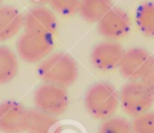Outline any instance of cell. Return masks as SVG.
I'll use <instances>...</instances> for the list:
<instances>
[{"instance_id": "cell-11", "label": "cell", "mask_w": 154, "mask_h": 133, "mask_svg": "<svg viewBox=\"0 0 154 133\" xmlns=\"http://www.w3.org/2000/svg\"><path fill=\"white\" fill-rule=\"evenodd\" d=\"M24 16L14 6H0V41L13 38L23 27Z\"/></svg>"}, {"instance_id": "cell-18", "label": "cell", "mask_w": 154, "mask_h": 133, "mask_svg": "<svg viewBox=\"0 0 154 133\" xmlns=\"http://www.w3.org/2000/svg\"><path fill=\"white\" fill-rule=\"evenodd\" d=\"M48 4L58 14L71 16L79 13L80 0H49Z\"/></svg>"}, {"instance_id": "cell-15", "label": "cell", "mask_w": 154, "mask_h": 133, "mask_svg": "<svg viewBox=\"0 0 154 133\" xmlns=\"http://www.w3.org/2000/svg\"><path fill=\"white\" fill-rule=\"evenodd\" d=\"M135 23L142 33L154 37V2H145L138 6L135 13Z\"/></svg>"}, {"instance_id": "cell-16", "label": "cell", "mask_w": 154, "mask_h": 133, "mask_svg": "<svg viewBox=\"0 0 154 133\" xmlns=\"http://www.w3.org/2000/svg\"><path fill=\"white\" fill-rule=\"evenodd\" d=\"M98 133H133L132 123L122 117H110L101 123Z\"/></svg>"}, {"instance_id": "cell-13", "label": "cell", "mask_w": 154, "mask_h": 133, "mask_svg": "<svg viewBox=\"0 0 154 133\" xmlns=\"http://www.w3.org/2000/svg\"><path fill=\"white\" fill-rule=\"evenodd\" d=\"M112 7V0H80L79 13L83 20L97 23Z\"/></svg>"}, {"instance_id": "cell-10", "label": "cell", "mask_w": 154, "mask_h": 133, "mask_svg": "<svg viewBox=\"0 0 154 133\" xmlns=\"http://www.w3.org/2000/svg\"><path fill=\"white\" fill-rule=\"evenodd\" d=\"M26 109L14 101L0 104V131L5 133H18L25 129Z\"/></svg>"}, {"instance_id": "cell-21", "label": "cell", "mask_w": 154, "mask_h": 133, "mask_svg": "<svg viewBox=\"0 0 154 133\" xmlns=\"http://www.w3.org/2000/svg\"><path fill=\"white\" fill-rule=\"evenodd\" d=\"M2 2H3V0H0V6H1V4H2Z\"/></svg>"}, {"instance_id": "cell-6", "label": "cell", "mask_w": 154, "mask_h": 133, "mask_svg": "<svg viewBox=\"0 0 154 133\" xmlns=\"http://www.w3.org/2000/svg\"><path fill=\"white\" fill-rule=\"evenodd\" d=\"M97 28L102 37L109 41H116L129 33L131 19L125 10L113 6L97 23Z\"/></svg>"}, {"instance_id": "cell-1", "label": "cell", "mask_w": 154, "mask_h": 133, "mask_svg": "<svg viewBox=\"0 0 154 133\" xmlns=\"http://www.w3.org/2000/svg\"><path fill=\"white\" fill-rule=\"evenodd\" d=\"M38 74L45 83L66 88L76 82L79 68L70 55L58 52L48 56L41 62Z\"/></svg>"}, {"instance_id": "cell-5", "label": "cell", "mask_w": 154, "mask_h": 133, "mask_svg": "<svg viewBox=\"0 0 154 133\" xmlns=\"http://www.w3.org/2000/svg\"><path fill=\"white\" fill-rule=\"evenodd\" d=\"M37 109L53 116L62 114L69 105V95L65 87L51 84L40 86L34 93Z\"/></svg>"}, {"instance_id": "cell-9", "label": "cell", "mask_w": 154, "mask_h": 133, "mask_svg": "<svg viewBox=\"0 0 154 133\" xmlns=\"http://www.w3.org/2000/svg\"><path fill=\"white\" fill-rule=\"evenodd\" d=\"M152 55L143 48H131L125 51L118 66L121 75L129 81L141 80Z\"/></svg>"}, {"instance_id": "cell-3", "label": "cell", "mask_w": 154, "mask_h": 133, "mask_svg": "<svg viewBox=\"0 0 154 133\" xmlns=\"http://www.w3.org/2000/svg\"><path fill=\"white\" fill-rule=\"evenodd\" d=\"M119 101L124 112L134 118L150 110L154 103V92L141 80L129 81L119 91Z\"/></svg>"}, {"instance_id": "cell-12", "label": "cell", "mask_w": 154, "mask_h": 133, "mask_svg": "<svg viewBox=\"0 0 154 133\" xmlns=\"http://www.w3.org/2000/svg\"><path fill=\"white\" fill-rule=\"evenodd\" d=\"M57 122L56 116L39 109L27 110L24 131L29 133H49Z\"/></svg>"}, {"instance_id": "cell-14", "label": "cell", "mask_w": 154, "mask_h": 133, "mask_svg": "<svg viewBox=\"0 0 154 133\" xmlns=\"http://www.w3.org/2000/svg\"><path fill=\"white\" fill-rule=\"evenodd\" d=\"M18 71L16 54L8 47L0 46V84H6L14 79Z\"/></svg>"}, {"instance_id": "cell-7", "label": "cell", "mask_w": 154, "mask_h": 133, "mask_svg": "<svg viewBox=\"0 0 154 133\" xmlns=\"http://www.w3.org/2000/svg\"><path fill=\"white\" fill-rule=\"evenodd\" d=\"M125 51L123 46L115 41L99 42L91 51V63L98 70L111 71L118 68Z\"/></svg>"}, {"instance_id": "cell-2", "label": "cell", "mask_w": 154, "mask_h": 133, "mask_svg": "<svg viewBox=\"0 0 154 133\" xmlns=\"http://www.w3.org/2000/svg\"><path fill=\"white\" fill-rule=\"evenodd\" d=\"M119 104V92L107 82L94 84L85 95V106L88 113L97 120L104 121L112 117Z\"/></svg>"}, {"instance_id": "cell-20", "label": "cell", "mask_w": 154, "mask_h": 133, "mask_svg": "<svg viewBox=\"0 0 154 133\" xmlns=\"http://www.w3.org/2000/svg\"><path fill=\"white\" fill-rule=\"evenodd\" d=\"M30 1L32 3L37 5V6L38 5H45V4H47L49 2V0H30Z\"/></svg>"}, {"instance_id": "cell-4", "label": "cell", "mask_w": 154, "mask_h": 133, "mask_svg": "<svg viewBox=\"0 0 154 133\" xmlns=\"http://www.w3.org/2000/svg\"><path fill=\"white\" fill-rule=\"evenodd\" d=\"M54 47L52 36L25 32L16 42L18 56L25 62L37 63L50 56Z\"/></svg>"}, {"instance_id": "cell-17", "label": "cell", "mask_w": 154, "mask_h": 133, "mask_svg": "<svg viewBox=\"0 0 154 133\" xmlns=\"http://www.w3.org/2000/svg\"><path fill=\"white\" fill-rule=\"evenodd\" d=\"M133 133H154V112H146L134 118Z\"/></svg>"}, {"instance_id": "cell-8", "label": "cell", "mask_w": 154, "mask_h": 133, "mask_svg": "<svg viewBox=\"0 0 154 133\" xmlns=\"http://www.w3.org/2000/svg\"><path fill=\"white\" fill-rule=\"evenodd\" d=\"M23 28L27 32L53 36L58 29V21L51 10L38 5L24 15Z\"/></svg>"}, {"instance_id": "cell-19", "label": "cell", "mask_w": 154, "mask_h": 133, "mask_svg": "<svg viewBox=\"0 0 154 133\" xmlns=\"http://www.w3.org/2000/svg\"><path fill=\"white\" fill-rule=\"evenodd\" d=\"M141 81L154 92V56H152Z\"/></svg>"}]
</instances>
